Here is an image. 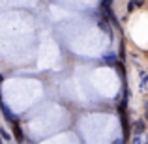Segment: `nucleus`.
Wrapping results in <instances>:
<instances>
[{
	"instance_id": "nucleus-1",
	"label": "nucleus",
	"mask_w": 148,
	"mask_h": 144,
	"mask_svg": "<svg viewBox=\"0 0 148 144\" xmlns=\"http://www.w3.org/2000/svg\"><path fill=\"white\" fill-rule=\"evenodd\" d=\"M0 109H2V112H4V116H6V120H8V122H17V118H15V114H13V112H11L10 111V109H8V105L6 103H4V101H0Z\"/></svg>"
},
{
	"instance_id": "nucleus-2",
	"label": "nucleus",
	"mask_w": 148,
	"mask_h": 144,
	"mask_svg": "<svg viewBox=\"0 0 148 144\" xmlns=\"http://www.w3.org/2000/svg\"><path fill=\"white\" fill-rule=\"evenodd\" d=\"M122 129H124V141L130 139V122H127L126 111H122Z\"/></svg>"
},
{
	"instance_id": "nucleus-3",
	"label": "nucleus",
	"mask_w": 148,
	"mask_h": 144,
	"mask_svg": "<svg viewBox=\"0 0 148 144\" xmlns=\"http://www.w3.org/2000/svg\"><path fill=\"white\" fill-rule=\"evenodd\" d=\"M13 135H15V141H17V142H25V137H23V131H21V127H19V124L17 122H15L13 124Z\"/></svg>"
},
{
	"instance_id": "nucleus-4",
	"label": "nucleus",
	"mask_w": 148,
	"mask_h": 144,
	"mask_svg": "<svg viewBox=\"0 0 148 144\" xmlns=\"http://www.w3.org/2000/svg\"><path fill=\"white\" fill-rule=\"evenodd\" d=\"M105 64H109V66H116V56L114 54H105Z\"/></svg>"
},
{
	"instance_id": "nucleus-5",
	"label": "nucleus",
	"mask_w": 148,
	"mask_h": 144,
	"mask_svg": "<svg viewBox=\"0 0 148 144\" xmlns=\"http://www.w3.org/2000/svg\"><path fill=\"white\" fill-rule=\"evenodd\" d=\"M143 129H145V124H143L141 120H139V122H135V133L141 135V133H143Z\"/></svg>"
},
{
	"instance_id": "nucleus-6",
	"label": "nucleus",
	"mask_w": 148,
	"mask_h": 144,
	"mask_svg": "<svg viewBox=\"0 0 148 144\" xmlns=\"http://www.w3.org/2000/svg\"><path fill=\"white\" fill-rule=\"evenodd\" d=\"M116 68H118V71H120V77H122V79H126V69H124V66L120 64V62H116Z\"/></svg>"
},
{
	"instance_id": "nucleus-7",
	"label": "nucleus",
	"mask_w": 148,
	"mask_h": 144,
	"mask_svg": "<svg viewBox=\"0 0 148 144\" xmlns=\"http://www.w3.org/2000/svg\"><path fill=\"white\" fill-rule=\"evenodd\" d=\"M0 139H4V141H10V139H11V135L8 133L6 129H0Z\"/></svg>"
},
{
	"instance_id": "nucleus-8",
	"label": "nucleus",
	"mask_w": 148,
	"mask_h": 144,
	"mask_svg": "<svg viewBox=\"0 0 148 144\" xmlns=\"http://www.w3.org/2000/svg\"><path fill=\"white\" fill-rule=\"evenodd\" d=\"M99 28L101 30H103V32H111V28H109V25H107V23H105V21H99Z\"/></svg>"
},
{
	"instance_id": "nucleus-9",
	"label": "nucleus",
	"mask_w": 148,
	"mask_h": 144,
	"mask_svg": "<svg viewBox=\"0 0 148 144\" xmlns=\"http://www.w3.org/2000/svg\"><path fill=\"white\" fill-rule=\"evenodd\" d=\"M133 144H143V142L139 141V137H135V139H133Z\"/></svg>"
},
{
	"instance_id": "nucleus-10",
	"label": "nucleus",
	"mask_w": 148,
	"mask_h": 144,
	"mask_svg": "<svg viewBox=\"0 0 148 144\" xmlns=\"http://www.w3.org/2000/svg\"><path fill=\"white\" fill-rule=\"evenodd\" d=\"M145 112H146V122H148V103H146V107H145Z\"/></svg>"
},
{
	"instance_id": "nucleus-11",
	"label": "nucleus",
	"mask_w": 148,
	"mask_h": 144,
	"mask_svg": "<svg viewBox=\"0 0 148 144\" xmlns=\"http://www.w3.org/2000/svg\"><path fill=\"white\" fill-rule=\"evenodd\" d=\"M0 144H2V139H0Z\"/></svg>"
}]
</instances>
